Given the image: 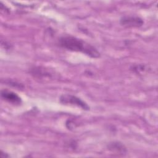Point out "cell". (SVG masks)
<instances>
[{
	"label": "cell",
	"instance_id": "obj_3",
	"mask_svg": "<svg viewBox=\"0 0 158 158\" xmlns=\"http://www.w3.org/2000/svg\"><path fill=\"white\" fill-rule=\"evenodd\" d=\"M120 23L127 28H138L144 24V21L138 16L125 15L120 19Z\"/></svg>",
	"mask_w": 158,
	"mask_h": 158
},
{
	"label": "cell",
	"instance_id": "obj_5",
	"mask_svg": "<svg viewBox=\"0 0 158 158\" xmlns=\"http://www.w3.org/2000/svg\"><path fill=\"white\" fill-rule=\"evenodd\" d=\"M107 148L109 151L118 155H125L127 152L125 145L119 141L110 142L107 144Z\"/></svg>",
	"mask_w": 158,
	"mask_h": 158
},
{
	"label": "cell",
	"instance_id": "obj_1",
	"mask_svg": "<svg viewBox=\"0 0 158 158\" xmlns=\"http://www.w3.org/2000/svg\"><path fill=\"white\" fill-rule=\"evenodd\" d=\"M59 44L64 49L82 52L91 58H99L101 56L100 52L95 47L83 40L73 36H61L59 40Z\"/></svg>",
	"mask_w": 158,
	"mask_h": 158
},
{
	"label": "cell",
	"instance_id": "obj_7",
	"mask_svg": "<svg viewBox=\"0 0 158 158\" xmlns=\"http://www.w3.org/2000/svg\"><path fill=\"white\" fill-rule=\"evenodd\" d=\"M146 66L143 64H135L133 65L130 67V70L136 73H139L146 70Z\"/></svg>",
	"mask_w": 158,
	"mask_h": 158
},
{
	"label": "cell",
	"instance_id": "obj_2",
	"mask_svg": "<svg viewBox=\"0 0 158 158\" xmlns=\"http://www.w3.org/2000/svg\"><path fill=\"white\" fill-rule=\"evenodd\" d=\"M59 101L63 104H69L76 106L86 110H89V106L80 98L72 94H62L59 98Z\"/></svg>",
	"mask_w": 158,
	"mask_h": 158
},
{
	"label": "cell",
	"instance_id": "obj_10",
	"mask_svg": "<svg viewBox=\"0 0 158 158\" xmlns=\"http://www.w3.org/2000/svg\"><path fill=\"white\" fill-rule=\"evenodd\" d=\"M9 157V156L7 154H4V152H3L2 151H1V157L2 158H4V157Z\"/></svg>",
	"mask_w": 158,
	"mask_h": 158
},
{
	"label": "cell",
	"instance_id": "obj_9",
	"mask_svg": "<svg viewBox=\"0 0 158 158\" xmlns=\"http://www.w3.org/2000/svg\"><path fill=\"white\" fill-rule=\"evenodd\" d=\"M1 46H4L6 49H9V48H10V46H11L6 41H3V40H1Z\"/></svg>",
	"mask_w": 158,
	"mask_h": 158
},
{
	"label": "cell",
	"instance_id": "obj_6",
	"mask_svg": "<svg viewBox=\"0 0 158 158\" xmlns=\"http://www.w3.org/2000/svg\"><path fill=\"white\" fill-rule=\"evenodd\" d=\"M30 73L37 78L51 77V73L46 69L41 67H33L30 70Z\"/></svg>",
	"mask_w": 158,
	"mask_h": 158
},
{
	"label": "cell",
	"instance_id": "obj_8",
	"mask_svg": "<svg viewBox=\"0 0 158 158\" xmlns=\"http://www.w3.org/2000/svg\"><path fill=\"white\" fill-rule=\"evenodd\" d=\"M5 83L7 84V85H10V86H12L15 88H23V86L22 84L20 83H18L15 81H13V80H7L5 81Z\"/></svg>",
	"mask_w": 158,
	"mask_h": 158
},
{
	"label": "cell",
	"instance_id": "obj_4",
	"mask_svg": "<svg viewBox=\"0 0 158 158\" xmlns=\"http://www.w3.org/2000/svg\"><path fill=\"white\" fill-rule=\"evenodd\" d=\"M1 96L4 100L14 105H20L22 103V99L19 96L15 93L7 89L1 90Z\"/></svg>",
	"mask_w": 158,
	"mask_h": 158
}]
</instances>
